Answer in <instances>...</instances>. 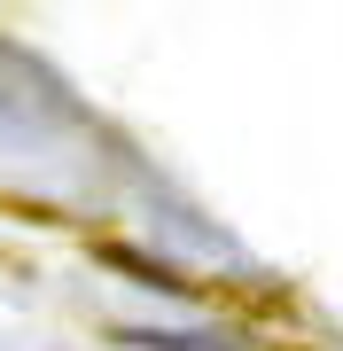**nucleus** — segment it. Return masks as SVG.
<instances>
[{
    "mask_svg": "<svg viewBox=\"0 0 343 351\" xmlns=\"http://www.w3.org/2000/svg\"><path fill=\"white\" fill-rule=\"evenodd\" d=\"M125 343H133V351H242V343H227V336H164V328H133Z\"/></svg>",
    "mask_w": 343,
    "mask_h": 351,
    "instance_id": "obj_1",
    "label": "nucleus"
}]
</instances>
